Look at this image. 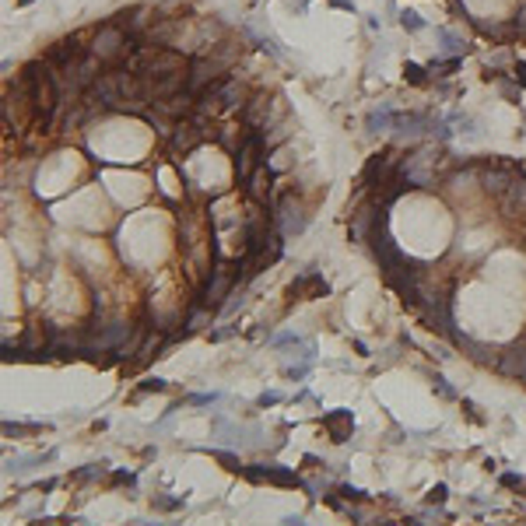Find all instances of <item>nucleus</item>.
<instances>
[{"instance_id":"obj_1","label":"nucleus","mask_w":526,"mask_h":526,"mask_svg":"<svg viewBox=\"0 0 526 526\" xmlns=\"http://www.w3.org/2000/svg\"><path fill=\"white\" fill-rule=\"evenodd\" d=\"M21 88L28 102H32V112H36V123L39 127H49L60 102H64V84H60V77L53 74L49 64H43V60H32V64L21 67Z\"/></svg>"},{"instance_id":"obj_2","label":"nucleus","mask_w":526,"mask_h":526,"mask_svg":"<svg viewBox=\"0 0 526 526\" xmlns=\"http://www.w3.org/2000/svg\"><path fill=\"white\" fill-rule=\"evenodd\" d=\"M141 49V43L134 39V36H127L119 25H112V21H106L102 28H95V43H91V53H95L102 64H109V67H119L123 60H130L134 53Z\"/></svg>"},{"instance_id":"obj_3","label":"nucleus","mask_w":526,"mask_h":526,"mask_svg":"<svg viewBox=\"0 0 526 526\" xmlns=\"http://www.w3.org/2000/svg\"><path fill=\"white\" fill-rule=\"evenodd\" d=\"M91 49L88 46H81V36H67V39H56V43H49V49H46V64L53 67V71H71L74 64H81V60L88 56Z\"/></svg>"},{"instance_id":"obj_4","label":"nucleus","mask_w":526,"mask_h":526,"mask_svg":"<svg viewBox=\"0 0 526 526\" xmlns=\"http://www.w3.org/2000/svg\"><path fill=\"white\" fill-rule=\"evenodd\" d=\"M260 154H263V137H260V130H250L246 141L235 147V172L242 182H250L253 172H260Z\"/></svg>"},{"instance_id":"obj_5","label":"nucleus","mask_w":526,"mask_h":526,"mask_svg":"<svg viewBox=\"0 0 526 526\" xmlns=\"http://www.w3.org/2000/svg\"><path fill=\"white\" fill-rule=\"evenodd\" d=\"M242 474L250 477V481H256V484H281V488H302V477L295 474V470H288V467H281V463H267V467H260V470H246L242 467Z\"/></svg>"},{"instance_id":"obj_6","label":"nucleus","mask_w":526,"mask_h":526,"mask_svg":"<svg viewBox=\"0 0 526 526\" xmlns=\"http://www.w3.org/2000/svg\"><path fill=\"white\" fill-rule=\"evenodd\" d=\"M323 428L330 431V439L340 446V442L351 439V431H355V414L344 411V407H340V411H326V414H323Z\"/></svg>"},{"instance_id":"obj_7","label":"nucleus","mask_w":526,"mask_h":526,"mask_svg":"<svg viewBox=\"0 0 526 526\" xmlns=\"http://www.w3.org/2000/svg\"><path fill=\"white\" fill-rule=\"evenodd\" d=\"M200 127H204V112H197V123H176L172 127V147L190 151L193 144H200L207 137V130H200Z\"/></svg>"},{"instance_id":"obj_8","label":"nucleus","mask_w":526,"mask_h":526,"mask_svg":"<svg viewBox=\"0 0 526 526\" xmlns=\"http://www.w3.org/2000/svg\"><path fill=\"white\" fill-rule=\"evenodd\" d=\"M326 291H330V285L316 270H305L302 277H295V285H291V298H323Z\"/></svg>"},{"instance_id":"obj_9","label":"nucleus","mask_w":526,"mask_h":526,"mask_svg":"<svg viewBox=\"0 0 526 526\" xmlns=\"http://www.w3.org/2000/svg\"><path fill=\"white\" fill-rule=\"evenodd\" d=\"M393 123H396V109L383 106V109H372L365 116V130L368 134H383V130H393Z\"/></svg>"},{"instance_id":"obj_10","label":"nucleus","mask_w":526,"mask_h":526,"mask_svg":"<svg viewBox=\"0 0 526 526\" xmlns=\"http://www.w3.org/2000/svg\"><path fill=\"white\" fill-rule=\"evenodd\" d=\"M56 456H60L56 449L36 453V456H14V459H8V470H11V474H25V470H32V467H43V463H53Z\"/></svg>"},{"instance_id":"obj_11","label":"nucleus","mask_w":526,"mask_h":526,"mask_svg":"<svg viewBox=\"0 0 526 526\" xmlns=\"http://www.w3.org/2000/svg\"><path fill=\"white\" fill-rule=\"evenodd\" d=\"M270 109V102H267V95H253L250 102H246V109H242V119H246V127H267V112Z\"/></svg>"},{"instance_id":"obj_12","label":"nucleus","mask_w":526,"mask_h":526,"mask_svg":"<svg viewBox=\"0 0 526 526\" xmlns=\"http://www.w3.org/2000/svg\"><path fill=\"white\" fill-rule=\"evenodd\" d=\"M435 39L442 43V53H449V56H463V53H467V43H463V36L449 32V28H435Z\"/></svg>"},{"instance_id":"obj_13","label":"nucleus","mask_w":526,"mask_h":526,"mask_svg":"<svg viewBox=\"0 0 526 526\" xmlns=\"http://www.w3.org/2000/svg\"><path fill=\"white\" fill-rule=\"evenodd\" d=\"M200 453H211L214 459H218V463H222V467H228V470L242 474V463H239V456H235V453H225V449H218V446H204Z\"/></svg>"},{"instance_id":"obj_14","label":"nucleus","mask_w":526,"mask_h":526,"mask_svg":"<svg viewBox=\"0 0 526 526\" xmlns=\"http://www.w3.org/2000/svg\"><path fill=\"white\" fill-rule=\"evenodd\" d=\"M400 25H404L407 32H425V28H428V21H425L418 11H411V8H404V11H400Z\"/></svg>"},{"instance_id":"obj_15","label":"nucleus","mask_w":526,"mask_h":526,"mask_svg":"<svg viewBox=\"0 0 526 526\" xmlns=\"http://www.w3.org/2000/svg\"><path fill=\"white\" fill-rule=\"evenodd\" d=\"M459 67V56H449V60H431L428 64V74H435V77H446Z\"/></svg>"},{"instance_id":"obj_16","label":"nucleus","mask_w":526,"mask_h":526,"mask_svg":"<svg viewBox=\"0 0 526 526\" xmlns=\"http://www.w3.org/2000/svg\"><path fill=\"white\" fill-rule=\"evenodd\" d=\"M218 400H222V393L211 390V393H190L187 404H190V407H211V404H218Z\"/></svg>"},{"instance_id":"obj_17","label":"nucleus","mask_w":526,"mask_h":526,"mask_svg":"<svg viewBox=\"0 0 526 526\" xmlns=\"http://www.w3.org/2000/svg\"><path fill=\"white\" fill-rule=\"evenodd\" d=\"M404 77H407L411 84H425V81H428V67H421V64H407V67H404Z\"/></svg>"},{"instance_id":"obj_18","label":"nucleus","mask_w":526,"mask_h":526,"mask_svg":"<svg viewBox=\"0 0 526 526\" xmlns=\"http://www.w3.org/2000/svg\"><path fill=\"white\" fill-rule=\"evenodd\" d=\"M151 505L158 509V512H172V509H182V499H165V494H154Z\"/></svg>"},{"instance_id":"obj_19","label":"nucleus","mask_w":526,"mask_h":526,"mask_svg":"<svg viewBox=\"0 0 526 526\" xmlns=\"http://www.w3.org/2000/svg\"><path fill=\"white\" fill-rule=\"evenodd\" d=\"M285 344H302V337H298L295 330H285V333L270 337V348H285Z\"/></svg>"},{"instance_id":"obj_20","label":"nucleus","mask_w":526,"mask_h":526,"mask_svg":"<svg viewBox=\"0 0 526 526\" xmlns=\"http://www.w3.org/2000/svg\"><path fill=\"white\" fill-rule=\"evenodd\" d=\"M281 393H277V390H267V393H260L256 396V407H277V404H281Z\"/></svg>"},{"instance_id":"obj_21","label":"nucleus","mask_w":526,"mask_h":526,"mask_svg":"<svg viewBox=\"0 0 526 526\" xmlns=\"http://www.w3.org/2000/svg\"><path fill=\"white\" fill-rule=\"evenodd\" d=\"M137 393H165V379L151 376V379H144V383L137 386Z\"/></svg>"},{"instance_id":"obj_22","label":"nucleus","mask_w":526,"mask_h":526,"mask_svg":"<svg viewBox=\"0 0 526 526\" xmlns=\"http://www.w3.org/2000/svg\"><path fill=\"white\" fill-rule=\"evenodd\" d=\"M463 411H467V418H470L474 425H488V418L481 414V407L474 404V400H463Z\"/></svg>"},{"instance_id":"obj_23","label":"nucleus","mask_w":526,"mask_h":526,"mask_svg":"<svg viewBox=\"0 0 526 526\" xmlns=\"http://www.w3.org/2000/svg\"><path fill=\"white\" fill-rule=\"evenodd\" d=\"M158 348H162V337H158V333H154V337H147V344L141 348V358H137V361H147V358H154L151 351H158Z\"/></svg>"},{"instance_id":"obj_24","label":"nucleus","mask_w":526,"mask_h":526,"mask_svg":"<svg viewBox=\"0 0 526 526\" xmlns=\"http://www.w3.org/2000/svg\"><path fill=\"white\" fill-rule=\"evenodd\" d=\"M431 383H435V390H439V396H446V400H456V390L442 379V376H431Z\"/></svg>"},{"instance_id":"obj_25","label":"nucleus","mask_w":526,"mask_h":526,"mask_svg":"<svg viewBox=\"0 0 526 526\" xmlns=\"http://www.w3.org/2000/svg\"><path fill=\"white\" fill-rule=\"evenodd\" d=\"M340 494H344V499H355V502H365L368 499V494L361 488H355V484H340Z\"/></svg>"},{"instance_id":"obj_26","label":"nucleus","mask_w":526,"mask_h":526,"mask_svg":"<svg viewBox=\"0 0 526 526\" xmlns=\"http://www.w3.org/2000/svg\"><path fill=\"white\" fill-rule=\"evenodd\" d=\"M446 494H449V488H446V484H435V488L428 491V502H431V505H435V502H446Z\"/></svg>"},{"instance_id":"obj_27","label":"nucleus","mask_w":526,"mask_h":526,"mask_svg":"<svg viewBox=\"0 0 526 526\" xmlns=\"http://www.w3.org/2000/svg\"><path fill=\"white\" fill-rule=\"evenodd\" d=\"M309 368H313V361H302V365L288 368V376H291V379H305V376H309Z\"/></svg>"},{"instance_id":"obj_28","label":"nucleus","mask_w":526,"mask_h":526,"mask_svg":"<svg viewBox=\"0 0 526 526\" xmlns=\"http://www.w3.org/2000/svg\"><path fill=\"white\" fill-rule=\"evenodd\" d=\"M330 8H337V11H348V14H355V0H326Z\"/></svg>"},{"instance_id":"obj_29","label":"nucleus","mask_w":526,"mask_h":526,"mask_svg":"<svg viewBox=\"0 0 526 526\" xmlns=\"http://www.w3.org/2000/svg\"><path fill=\"white\" fill-rule=\"evenodd\" d=\"M502 484H505V488H523L526 481H523L519 474H502Z\"/></svg>"},{"instance_id":"obj_30","label":"nucleus","mask_w":526,"mask_h":526,"mask_svg":"<svg viewBox=\"0 0 526 526\" xmlns=\"http://www.w3.org/2000/svg\"><path fill=\"white\" fill-rule=\"evenodd\" d=\"M512 77H516V84H519V88H526V64H523V60L516 64V74H512Z\"/></svg>"},{"instance_id":"obj_31","label":"nucleus","mask_w":526,"mask_h":526,"mask_svg":"<svg viewBox=\"0 0 526 526\" xmlns=\"http://www.w3.org/2000/svg\"><path fill=\"white\" fill-rule=\"evenodd\" d=\"M112 477H116V481H119V484H134V481H137V477H134V474H130V470H116V474H112Z\"/></svg>"},{"instance_id":"obj_32","label":"nucleus","mask_w":526,"mask_h":526,"mask_svg":"<svg viewBox=\"0 0 526 526\" xmlns=\"http://www.w3.org/2000/svg\"><path fill=\"white\" fill-rule=\"evenodd\" d=\"M516 376H519V379H526V351L519 355V365H516Z\"/></svg>"},{"instance_id":"obj_33","label":"nucleus","mask_w":526,"mask_h":526,"mask_svg":"<svg viewBox=\"0 0 526 526\" xmlns=\"http://www.w3.org/2000/svg\"><path fill=\"white\" fill-rule=\"evenodd\" d=\"M365 25H368V28H372V32H379V28H383V21H379L376 14H368V21H365Z\"/></svg>"},{"instance_id":"obj_34","label":"nucleus","mask_w":526,"mask_h":526,"mask_svg":"<svg viewBox=\"0 0 526 526\" xmlns=\"http://www.w3.org/2000/svg\"><path fill=\"white\" fill-rule=\"evenodd\" d=\"M28 4H36V0H18V8H28Z\"/></svg>"}]
</instances>
